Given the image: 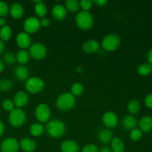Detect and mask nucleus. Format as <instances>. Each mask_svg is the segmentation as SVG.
Listing matches in <instances>:
<instances>
[{"instance_id":"obj_2","label":"nucleus","mask_w":152,"mask_h":152,"mask_svg":"<svg viewBox=\"0 0 152 152\" xmlns=\"http://www.w3.org/2000/svg\"><path fill=\"white\" fill-rule=\"evenodd\" d=\"M75 22L79 28L82 30H89L94 25V18L89 11L78 12L75 16Z\"/></svg>"},{"instance_id":"obj_22","label":"nucleus","mask_w":152,"mask_h":152,"mask_svg":"<svg viewBox=\"0 0 152 152\" xmlns=\"http://www.w3.org/2000/svg\"><path fill=\"white\" fill-rule=\"evenodd\" d=\"M36 4L34 5V11L36 14L39 17L44 18L48 13L47 5L42 1H35Z\"/></svg>"},{"instance_id":"obj_15","label":"nucleus","mask_w":152,"mask_h":152,"mask_svg":"<svg viewBox=\"0 0 152 152\" xmlns=\"http://www.w3.org/2000/svg\"><path fill=\"white\" fill-rule=\"evenodd\" d=\"M14 77L19 81H25L29 77V70L25 65H19L15 67L13 71Z\"/></svg>"},{"instance_id":"obj_37","label":"nucleus","mask_w":152,"mask_h":152,"mask_svg":"<svg viewBox=\"0 0 152 152\" xmlns=\"http://www.w3.org/2000/svg\"><path fill=\"white\" fill-rule=\"evenodd\" d=\"M9 13V6L4 1H0V17H4Z\"/></svg>"},{"instance_id":"obj_45","label":"nucleus","mask_w":152,"mask_h":152,"mask_svg":"<svg viewBox=\"0 0 152 152\" xmlns=\"http://www.w3.org/2000/svg\"><path fill=\"white\" fill-rule=\"evenodd\" d=\"M6 25H7V20L5 19V18L0 17V26L3 27Z\"/></svg>"},{"instance_id":"obj_36","label":"nucleus","mask_w":152,"mask_h":152,"mask_svg":"<svg viewBox=\"0 0 152 152\" xmlns=\"http://www.w3.org/2000/svg\"><path fill=\"white\" fill-rule=\"evenodd\" d=\"M80 2V7H81L83 11H89L93 6V1L91 0H81Z\"/></svg>"},{"instance_id":"obj_17","label":"nucleus","mask_w":152,"mask_h":152,"mask_svg":"<svg viewBox=\"0 0 152 152\" xmlns=\"http://www.w3.org/2000/svg\"><path fill=\"white\" fill-rule=\"evenodd\" d=\"M99 42L95 39H88L84 42L83 45V49L85 52L88 53H94L99 50Z\"/></svg>"},{"instance_id":"obj_20","label":"nucleus","mask_w":152,"mask_h":152,"mask_svg":"<svg viewBox=\"0 0 152 152\" xmlns=\"http://www.w3.org/2000/svg\"><path fill=\"white\" fill-rule=\"evenodd\" d=\"M61 150L62 152H79V145L76 141L72 140H66L61 144Z\"/></svg>"},{"instance_id":"obj_6","label":"nucleus","mask_w":152,"mask_h":152,"mask_svg":"<svg viewBox=\"0 0 152 152\" xmlns=\"http://www.w3.org/2000/svg\"><path fill=\"white\" fill-rule=\"evenodd\" d=\"M45 82L40 77H34L28 78L25 83V89L31 94H38L43 90Z\"/></svg>"},{"instance_id":"obj_46","label":"nucleus","mask_w":152,"mask_h":152,"mask_svg":"<svg viewBox=\"0 0 152 152\" xmlns=\"http://www.w3.org/2000/svg\"><path fill=\"white\" fill-rule=\"evenodd\" d=\"M99 152H112V151H111V148H109L108 147L104 146L99 150Z\"/></svg>"},{"instance_id":"obj_14","label":"nucleus","mask_w":152,"mask_h":152,"mask_svg":"<svg viewBox=\"0 0 152 152\" xmlns=\"http://www.w3.org/2000/svg\"><path fill=\"white\" fill-rule=\"evenodd\" d=\"M51 15L53 19L56 20H62L66 17L67 10L63 4H56L52 8Z\"/></svg>"},{"instance_id":"obj_44","label":"nucleus","mask_w":152,"mask_h":152,"mask_svg":"<svg viewBox=\"0 0 152 152\" xmlns=\"http://www.w3.org/2000/svg\"><path fill=\"white\" fill-rule=\"evenodd\" d=\"M4 42L0 39V55L4 53Z\"/></svg>"},{"instance_id":"obj_30","label":"nucleus","mask_w":152,"mask_h":152,"mask_svg":"<svg viewBox=\"0 0 152 152\" xmlns=\"http://www.w3.org/2000/svg\"><path fill=\"white\" fill-rule=\"evenodd\" d=\"M84 91V86L80 83H75L71 88V94L74 96H79Z\"/></svg>"},{"instance_id":"obj_10","label":"nucleus","mask_w":152,"mask_h":152,"mask_svg":"<svg viewBox=\"0 0 152 152\" xmlns=\"http://www.w3.org/2000/svg\"><path fill=\"white\" fill-rule=\"evenodd\" d=\"M19 149V142L16 138L8 137L4 139L0 145L1 152H18Z\"/></svg>"},{"instance_id":"obj_26","label":"nucleus","mask_w":152,"mask_h":152,"mask_svg":"<svg viewBox=\"0 0 152 152\" xmlns=\"http://www.w3.org/2000/svg\"><path fill=\"white\" fill-rule=\"evenodd\" d=\"M16 61L20 65H25L29 61L30 54L29 52L27 51L25 49H20L16 54Z\"/></svg>"},{"instance_id":"obj_32","label":"nucleus","mask_w":152,"mask_h":152,"mask_svg":"<svg viewBox=\"0 0 152 152\" xmlns=\"http://www.w3.org/2000/svg\"><path fill=\"white\" fill-rule=\"evenodd\" d=\"M16 54L13 52L8 51L4 53L3 56V62H5L7 65H13L16 62Z\"/></svg>"},{"instance_id":"obj_38","label":"nucleus","mask_w":152,"mask_h":152,"mask_svg":"<svg viewBox=\"0 0 152 152\" xmlns=\"http://www.w3.org/2000/svg\"><path fill=\"white\" fill-rule=\"evenodd\" d=\"M82 152H99V149L98 147L94 144H87L83 147Z\"/></svg>"},{"instance_id":"obj_5","label":"nucleus","mask_w":152,"mask_h":152,"mask_svg":"<svg viewBox=\"0 0 152 152\" xmlns=\"http://www.w3.org/2000/svg\"><path fill=\"white\" fill-rule=\"evenodd\" d=\"M8 120L10 124L13 127H20L26 121V114L22 108H15L9 114Z\"/></svg>"},{"instance_id":"obj_43","label":"nucleus","mask_w":152,"mask_h":152,"mask_svg":"<svg viewBox=\"0 0 152 152\" xmlns=\"http://www.w3.org/2000/svg\"><path fill=\"white\" fill-rule=\"evenodd\" d=\"M4 132V125L2 122L0 120V137L3 135Z\"/></svg>"},{"instance_id":"obj_1","label":"nucleus","mask_w":152,"mask_h":152,"mask_svg":"<svg viewBox=\"0 0 152 152\" xmlns=\"http://www.w3.org/2000/svg\"><path fill=\"white\" fill-rule=\"evenodd\" d=\"M65 125L59 120H52L46 126L48 134L53 138H59L65 133Z\"/></svg>"},{"instance_id":"obj_47","label":"nucleus","mask_w":152,"mask_h":152,"mask_svg":"<svg viewBox=\"0 0 152 152\" xmlns=\"http://www.w3.org/2000/svg\"><path fill=\"white\" fill-rule=\"evenodd\" d=\"M4 63L3 62L2 60H1L0 59V73H1L3 71V70H4Z\"/></svg>"},{"instance_id":"obj_29","label":"nucleus","mask_w":152,"mask_h":152,"mask_svg":"<svg viewBox=\"0 0 152 152\" xmlns=\"http://www.w3.org/2000/svg\"><path fill=\"white\" fill-rule=\"evenodd\" d=\"M140 104L136 99H132L129 102L127 105V109L129 113L132 114H135L140 111Z\"/></svg>"},{"instance_id":"obj_34","label":"nucleus","mask_w":152,"mask_h":152,"mask_svg":"<svg viewBox=\"0 0 152 152\" xmlns=\"http://www.w3.org/2000/svg\"><path fill=\"white\" fill-rule=\"evenodd\" d=\"M142 132L140 129H134L130 132V139L134 142L140 140L142 138Z\"/></svg>"},{"instance_id":"obj_25","label":"nucleus","mask_w":152,"mask_h":152,"mask_svg":"<svg viewBox=\"0 0 152 152\" xmlns=\"http://www.w3.org/2000/svg\"><path fill=\"white\" fill-rule=\"evenodd\" d=\"M45 127L42 123H33L30 127V133L34 137H39L44 133Z\"/></svg>"},{"instance_id":"obj_49","label":"nucleus","mask_w":152,"mask_h":152,"mask_svg":"<svg viewBox=\"0 0 152 152\" xmlns=\"http://www.w3.org/2000/svg\"><path fill=\"white\" fill-rule=\"evenodd\" d=\"M0 114H1V111H0Z\"/></svg>"},{"instance_id":"obj_8","label":"nucleus","mask_w":152,"mask_h":152,"mask_svg":"<svg viewBox=\"0 0 152 152\" xmlns=\"http://www.w3.org/2000/svg\"><path fill=\"white\" fill-rule=\"evenodd\" d=\"M30 56L37 60H40L45 58L47 54V48L40 42H35L29 47Z\"/></svg>"},{"instance_id":"obj_27","label":"nucleus","mask_w":152,"mask_h":152,"mask_svg":"<svg viewBox=\"0 0 152 152\" xmlns=\"http://www.w3.org/2000/svg\"><path fill=\"white\" fill-rule=\"evenodd\" d=\"M12 28L9 25H6L0 28V39L3 42L8 41L12 37Z\"/></svg>"},{"instance_id":"obj_42","label":"nucleus","mask_w":152,"mask_h":152,"mask_svg":"<svg viewBox=\"0 0 152 152\" xmlns=\"http://www.w3.org/2000/svg\"><path fill=\"white\" fill-rule=\"evenodd\" d=\"M147 59L149 62V65L152 66V48L148 51V55H147Z\"/></svg>"},{"instance_id":"obj_24","label":"nucleus","mask_w":152,"mask_h":152,"mask_svg":"<svg viewBox=\"0 0 152 152\" xmlns=\"http://www.w3.org/2000/svg\"><path fill=\"white\" fill-rule=\"evenodd\" d=\"M111 147L112 152H124L125 144L123 141L119 137H114L111 142Z\"/></svg>"},{"instance_id":"obj_19","label":"nucleus","mask_w":152,"mask_h":152,"mask_svg":"<svg viewBox=\"0 0 152 152\" xmlns=\"http://www.w3.org/2000/svg\"><path fill=\"white\" fill-rule=\"evenodd\" d=\"M19 148L25 152H33L37 148V143L31 138H24L19 142Z\"/></svg>"},{"instance_id":"obj_23","label":"nucleus","mask_w":152,"mask_h":152,"mask_svg":"<svg viewBox=\"0 0 152 152\" xmlns=\"http://www.w3.org/2000/svg\"><path fill=\"white\" fill-rule=\"evenodd\" d=\"M140 129L142 132H148L152 129V117L150 116H145L140 120L139 123Z\"/></svg>"},{"instance_id":"obj_39","label":"nucleus","mask_w":152,"mask_h":152,"mask_svg":"<svg viewBox=\"0 0 152 152\" xmlns=\"http://www.w3.org/2000/svg\"><path fill=\"white\" fill-rule=\"evenodd\" d=\"M145 103L148 108H152V94H150L145 97Z\"/></svg>"},{"instance_id":"obj_11","label":"nucleus","mask_w":152,"mask_h":152,"mask_svg":"<svg viewBox=\"0 0 152 152\" xmlns=\"http://www.w3.org/2000/svg\"><path fill=\"white\" fill-rule=\"evenodd\" d=\"M102 123L107 129H113L118 124V117L113 111H107L102 115Z\"/></svg>"},{"instance_id":"obj_28","label":"nucleus","mask_w":152,"mask_h":152,"mask_svg":"<svg viewBox=\"0 0 152 152\" xmlns=\"http://www.w3.org/2000/svg\"><path fill=\"white\" fill-rule=\"evenodd\" d=\"M64 6L67 10L71 13H74V12H77L80 8V2L77 0H67L65 1Z\"/></svg>"},{"instance_id":"obj_48","label":"nucleus","mask_w":152,"mask_h":152,"mask_svg":"<svg viewBox=\"0 0 152 152\" xmlns=\"http://www.w3.org/2000/svg\"><path fill=\"white\" fill-rule=\"evenodd\" d=\"M76 71H77L78 73H80V74H82V73L83 72V68H82L81 66H78L77 67V68H76Z\"/></svg>"},{"instance_id":"obj_18","label":"nucleus","mask_w":152,"mask_h":152,"mask_svg":"<svg viewBox=\"0 0 152 152\" xmlns=\"http://www.w3.org/2000/svg\"><path fill=\"white\" fill-rule=\"evenodd\" d=\"M9 13L13 18L19 19L23 16L25 13V9L20 3L15 2L9 7Z\"/></svg>"},{"instance_id":"obj_33","label":"nucleus","mask_w":152,"mask_h":152,"mask_svg":"<svg viewBox=\"0 0 152 152\" xmlns=\"http://www.w3.org/2000/svg\"><path fill=\"white\" fill-rule=\"evenodd\" d=\"M13 87V83L9 79H1L0 80V91H8Z\"/></svg>"},{"instance_id":"obj_7","label":"nucleus","mask_w":152,"mask_h":152,"mask_svg":"<svg viewBox=\"0 0 152 152\" xmlns=\"http://www.w3.org/2000/svg\"><path fill=\"white\" fill-rule=\"evenodd\" d=\"M34 114L37 120L40 123H46L50 120L51 111L48 105L45 103H40L36 107Z\"/></svg>"},{"instance_id":"obj_31","label":"nucleus","mask_w":152,"mask_h":152,"mask_svg":"<svg viewBox=\"0 0 152 152\" xmlns=\"http://www.w3.org/2000/svg\"><path fill=\"white\" fill-rule=\"evenodd\" d=\"M152 71V66L149 64H141L137 68V72L140 75L148 76Z\"/></svg>"},{"instance_id":"obj_35","label":"nucleus","mask_w":152,"mask_h":152,"mask_svg":"<svg viewBox=\"0 0 152 152\" xmlns=\"http://www.w3.org/2000/svg\"><path fill=\"white\" fill-rule=\"evenodd\" d=\"M1 106H2V108L4 110V111H9V112L13 111V110L15 108V107H16L15 106L13 101L10 99H4V100L2 102Z\"/></svg>"},{"instance_id":"obj_9","label":"nucleus","mask_w":152,"mask_h":152,"mask_svg":"<svg viewBox=\"0 0 152 152\" xmlns=\"http://www.w3.org/2000/svg\"><path fill=\"white\" fill-rule=\"evenodd\" d=\"M41 25L40 20L36 16H30L27 18L23 23V28L25 32L28 34H34L39 30Z\"/></svg>"},{"instance_id":"obj_16","label":"nucleus","mask_w":152,"mask_h":152,"mask_svg":"<svg viewBox=\"0 0 152 152\" xmlns=\"http://www.w3.org/2000/svg\"><path fill=\"white\" fill-rule=\"evenodd\" d=\"M97 137L99 140L103 144L110 143L112 141V140L114 139L113 132L109 129H107V128L101 129L98 132Z\"/></svg>"},{"instance_id":"obj_12","label":"nucleus","mask_w":152,"mask_h":152,"mask_svg":"<svg viewBox=\"0 0 152 152\" xmlns=\"http://www.w3.org/2000/svg\"><path fill=\"white\" fill-rule=\"evenodd\" d=\"M13 101L16 108H22V107H25L29 102V95L26 91H19L15 94Z\"/></svg>"},{"instance_id":"obj_41","label":"nucleus","mask_w":152,"mask_h":152,"mask_svg":"<svg viewBox=\"0 0 152 152\" xmlns=\"http://www.w3.org/2000/svg\"><path fill=\"white\" fill-rule=\"evenodd\" d=\"M93 4H95L96 6H104L107 4V0H94Z\"/></svg>"},{"instance_id":"obj_13","label":"nucleus","mask_w":152,"mask_h":152,"mask_svg":"<svg viewBox=\"0 0 152 152\" xmlns=\"http://www.w3.org/2000/svg\"><path fill=\"white\" fill-rule=\"evenodd\" d=\"M16 42L17 45L21 49L26 50V48L31 45V37L29 34L25 32V31H22L16 36Z\"/></svg>"},{"instance_id":"obj_4","label":"nucleus","mask_w":152,"mask_h":152,"mask_svg":"<svg viewBox=\"0 0 152 152\" xmlns=\"http://www.w3.org/2000/svg\"><path fill=\"white\" fill-rule=\"evenodd\" d=\"M120 42V37L117 34H109L102 39L101 45L104 50L107 51H113L118 48Z\"/></svg>"},{"instance_id":"obj_3","label":"nucleus","mask_w":152,"mask_h":152,"mask_svg":"<svg viewBox=\"0 0 152 152\" xmlns=\"http://www.w3.org/2000/svg\"><path fill=\"white\" fill-rule=\"evenodd\" d=\"M76 103L75 96L71 92H65L59 95L56 100V105L62 111H68L74 106Z\"/></svg>"},{"instance_id":"obj_40","label":"nucleus","mask_w":152,"mask_h":152,"mask_svg":"<svg viewBox=\"0 0 152 152\" xmlns=\"http://www.w3.org/2000/svg\"><path fill=\"white\" fill-rule=\"evenodd\" d=\"M40 25L42 27H48L50 25V20L48 18L44 17L40 20Z\"/></svg>"},{"instance_id":"obj_21","label":"nucleus","mask_w":152,"mask_h":152,"mask_svg":"<svg viewBox=\"0 0 152 152\" xmlns=\"http://www.w3.org/2000/svg\"><path fill=\"white\" fill-rule=\"evenodd\" d=\"M137 123V121L136 117L132 114L125 116V117L122 120V126L126 130H132L135 129Z\"/></svg>"}]
</instances>
